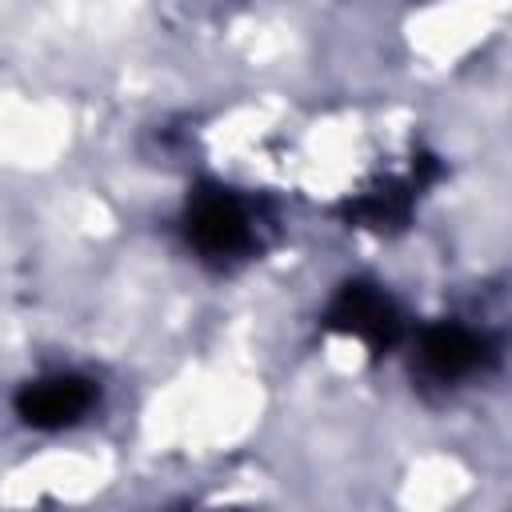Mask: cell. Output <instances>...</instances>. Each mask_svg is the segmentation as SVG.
Returning a JSON list of instances; mask_svg holds the SVG:
<instances>
[{
	"label": "cell",
	"mask_w": 512,
	"mask_h": 512,
	"mask_svg": "<svg viewBox=\"0 0 512 512\" xmlns=\"http://www.w3.org/2000/svg\"><path fill=\"white\" fill-rule=\"evenodd\" d=\"M188 240L204 256H232L248 244V212L236 196L220 188H204L188 204Z\"/></svg>",
	"instance_id": "cell-1"
},
{
	"label": "cell",
	"mask_w": 512,
	"mask_h": 512,
	"mask_svg": "<svg viewBox=\"0 0 512 512\" xmlns=\"http://www.w3.org/2000/svg\"><path fill=\"white\" fill-rule=\"evenodd\" d=\"M88 404H92V384L72 376V372L32 380L16 396V412L32 428H64V424L80 420L88 412Z\"/></svg>",
	"instance_id": "cell-2"
},
{
	"label": "cell",
	"mask_w": 512,
	"mask_h": 512,
	"mask_svg": "<svg viewBox=\"0 0 512 512\" xmlns=\"http://www.w3.org/2000/svg\"><path fill=\"white\" fill-rule=\"evenodd\" d=\"M328 320H332V328H340L372 348H384L396 336V312H392L388 296H380L372 284H344Z\"/></svg>",
	"instance_id": "cell-3"
},
{
	"label": "cell",
	"mask_w": 512,
	"mask_h": 512,
	"mask_svg": "<svg viewBox=\"0 0 512 512\" xmlns=\"http://www.w3.org/2000/svg\"><path fill=\"white\" fill-rule=\"evenodd\" d=\"M484 360V340L460 324H436L420 336V364L436 380H460Z\"/></svg>",
	"instance_id": "cell-4"
}]
</instances>
